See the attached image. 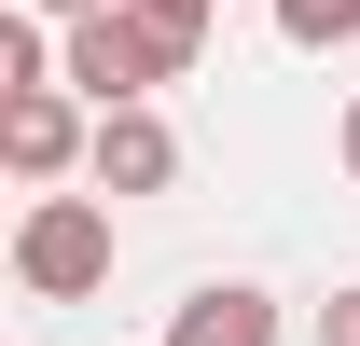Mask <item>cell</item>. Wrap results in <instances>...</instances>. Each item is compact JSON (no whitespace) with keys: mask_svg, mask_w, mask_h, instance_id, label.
I'll list each match as a JSON object with an SVG mask.
<instances>
[{"mask_svg":"<svg viewBox=\"0 0 360 346\" xmlns=\"http://www.w3.org/2000/svg\"><path fill=\"white\" fill-rule=\"evenodd\" d=\"M167 346H277V291H250V277H194V291L167 305Z\"/></svg>","mask_w":360,"mask_h":346,"instance_id":"cell-5","label":"cell"},{"mask_svg":"<svg viewBox=\"0 0 360 346\" xmlns=\"http://www.w3.org/2000/svg\"><path fill=\"white\" fill-rule=\"evenodd\" d=\"M42 14H56V28H70V14H97V0H42Z\"/></svg>","mask_w":360,"mask_h":346,"instance_id":"cell-9","label":"cell"},{"mask_svg":"<svg viewBox=\"0 0 360 346\" xmlns=\"http://www.w3.org/2000/svg\"><path fill=\"white\" fill-rule=\"evenodd\" d=\"M319 346H360V277H347L333 305H319Z\"/></svg>","mask_w":360,"mask_h":346,"instance_id":"cell-7","label":"cell"},{"mask_svg":"<svg viewBox=\"0 0 360 346\" xmlns=\"http://www.w3.org/2000/svg\"><path fill=\"white\" fill-rule=\"evenodd\" d=\"M167 14H222V0H167Z\"/></svg>","mask_w":360,"mask_h":346,"instance_id":"cell-10","label":"cell"},{"mask_svg":"<svg viewBox=\"0 0 360 346\" xmlns=\"http://www.w3.org/2000/svg\"><path fill=\"white\" fill-rule=\"evenodd\" d=\"M333 167L360 180V97H347V111H333Z\"/></svg>","mask_w":360,"mask_h":346,"instance_id":"cell-8","label":"cell"},{"mask_svg":"<svg viewBox=\"0 0 360 346\" xmlns=\"http://www.w3.org/2000/svg\"><path fill=\"white\" fill-rule=\"evenodd\" d=\"M194 56H208V14H167V0H97V14H70V97H97V111L167 97Z\"/></svg>","mask_w":360,"mask_h":346,"instance_id":"cell-1","label":"cell"},{"mask_svg":"<svg viewBox=\"0 0 360 346\" xmlns=\"http://www.w3.org/2000/svg\"><path fill=\"white\" fill-rule=\"evenodd\" d=\"M277 42L291 56H347L360 42V0H277Z\"/></svg>","mask_w":360,"mask_h":346,"instance_id":"cell-6","label":"cell"},{"mask_svg":"<svg viewBox=\"0 0 360 346\" xmlns=\"http://www.w3.org/2000/svg\"><path fill=\"white\" fill-rule=\"evenodd\" d=\"M84 153H97V97H70V84H14L0 97V167L28 180V194H56Z\"/></svg>","mask_w":360,"mask_h":346,"instance_id":"cell-3","label":"cell"},{"mask_svg":"<svg viewBox=\"0 0 360 346\" xmlns=\"http://www.w3.org/2000/svg\"><path fill=\"white\" fill-rule=\"evenodd\" d=\"M97 194H167L180 180V125L153 111V97H125V111H97V153H84Z\"/></svg>","mask_w":360,"mask_h":346,"instance_id":"cell-4","label":"cell"},{"mask_svg":"<svg viewBox=\"0 0 360 346\" xmlns=\"http://www.w3.org/2000/svg\"><path fill=\"white\" fill-rule=\"evenodd\" d=\"M14 277L42 305H97L111 291V194H28V222H14Z\"/></svg>","mask_w":360,"mask_h":346,"instance_id":"cell-2","label":"cell"}]
</instances>
